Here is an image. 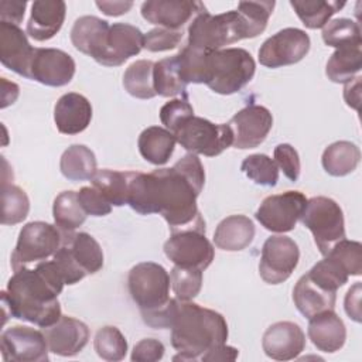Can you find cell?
<instances>
[{
	"label": "cell",
	"instance_id": "obj_43",
	"mask_svg": "<svg viewBox=\"0 0 362 362\" xmlns=\"http://www.w3.org/2000/svg\"><path fill=\"white\" fill-rule=\"evenodd\" d=\"M170 281L175 298L181 301H191L201 291L202 270L174 266L170 272Z\"/></svg>",
	"mask_w": 362,
	"mask_h": 362
},
{
	"label": "cell",
	"instance_id": "obj_6",
	"mask_svg": "<svg viewBox=\"0 0 362 362\" xmlns=\"http://www.w3.org/2000/svg\"><path fill=\"white\" fill-rule=\"evenodd\" d=\"M170 274L154 262L133 266L127 276V288L141 317L164 308L170 303Z\"/></svg>",
	"mask_w": 362,
	"mask_h": 362
},
{
	"label": "cell",
	"instance_id": "obj_21",
	"mask_svg": "<svg viewBox=\"0 0 362 362\" xmlns=\"http://www.w3.org/2000/svg\"><path fill=\"white\" fill-rule=\"evenodd\" d=\"M35 48L18 25L0 21V61L10 71L28 78Z\"/></svg>",
	"mask_w": 362,
	"mask_h": 362
},
{
	"label": "cell",
	"instance_id": "obj_34",
	"mask_svg": "<svg viewBox=\"0 0 362 362\" xmlns=\"http://www.w3.org/2000/svg\"><path fill=\"white\" fill-rule=\"evenodd\" d=\"M153 83L157 95L164 98H173L177 95L187 96V83L182 81L177 64L175 55L154 62Z\"/></svg>",
	"mask_w": 362,
	"mask_h": 362
},
{
	"label": "cell",
	"instance_id": "obj_52",
	"mask_svg": "<svg viewBox=\"0 0 362 362\" xmlns=\"http://www.w3.org/2000/svg\"><path fill=\"white\" fill-rule=\"evenodd\" d=\"M345 313L349 318L361 322V281H356L348 291L344 300Z\"/></svg>",
	"mask_w": 362,
	"mask_h": 362
},
{
	"label": "cell",
	"instance_id": "obj_46",
	"mask_svg": "<svg viewBox=\"0 0 362 362\" xmlns=\"http://www.w3.org/2000/svg\"><path fill=\"white\" fill-rule=\"evenodd\" d=\"M274 6V1H239L238 11L246 18L257 37L266 30Z\"/></svg>",
	"mask_w": 362,
	"mask_h": 362
},
{
	"label": "cell",
	"instance_id": "obj_26",
	"mask_svg": "<svg viewBox=\"0 0 362 362\" xmlns=\"http://www.w3.org/2000/svg\"><path fill=\"white\" fill-rule=\"evenodd\" d=\"M255 225L245 215H230L222 219L214 233L215 246L226 252L246 249L255 238Z\"/></svg>",
	"mask_w": 362,
	"mask_h": 362
},
{
	"label": "cell",
	"instance_id": "obj_12",
	"mask_svg": "<svg viewBox=\"0 0 362 362\" xmlns=\"http://www.w3.org/2000/svg\"><path fill=\"white\" fill-rule=\"evenodd\" d=\"M310 37L304 30L287 27L269 37L259 49V62L266 68H281L300 62L310 51Z\"/></svg>",
	"mask_w": 362,
	"mask_h": 362
},
{
	"label": "cell",
	"instance_id": "obj_29",
	"mask_svg": "<svg viewBox=\"0 0 362 362\" xmlns=\"http://www.w3.org/2000/svg\"><path fill=\"white\" fill-rule=\"evenodd\" d=\"M175 143V136L160 126L144 129L137 140L141 157L154 165H164L171 158Z\"/></svg>",
	"mask_w": 362,
	"mask_h": 362
},
{
	"label": "cell",
	"instance_id": "obj_49",
	"mask_svg": "<svg viewBox=\"0 0 362 362\" xmlns=\"http://www.w3.org/2000/svg\"><path fill=\"white\" fill-rule=\"evenodd\" d=\"M78 199L88 215L105 216L112 211V205L95 187H82L78 191Z\"/></svg>",
	"mask_w": 362,
	"mask_h": 362
},
{
	"label": "cell",
	"instance_id": "obj_19",
	"mask_svg": "<svg viewBox=\"0 0 362 362\" xmlns=\"http://www.w3.org/2000/svg\"><path fill=\"white\" fill-rule=\"evenodd\" d=\"M42 334L49 352L59 356H75L86 346L89 339L88 325L68 315H61L55 324L42 328Z\"/></svg>",
	"mask_w": 362,
	"mask_h": 362
},
{
	"label": "cell",
	"instance_id": "obj_31",
	"mask_svg": "<svg viewBox=\"0 0 362 362\" xmlns=\"http://www.w3.org/2000/svg\"><path fill=\"white\" fill-rule=\"evenodd\" d=\"M59 170L69 181L90 180L98 171L95 153L83 144H72L62 153Z\"/></svg>",
	"mask_w": 362,
	"mask_h": 362
},
{
	"label": "cell",
	"instance_id": "obj_55",
	"mask_svg": "<svg viewBox=\"0 0 362 362\" xmlns=\"http://www.w3.org/2000/svg\"><path fill=\"white\" fill-rule=\"evenodd\" d=\"M96 7L106 16L117 17L126 14L133 7V1H96Z\"/></svg>",
	"mask_w": 362,
	"mask_h": 362
},
{
	"label": "cell",
	"instance_id": "obj_25",
	"mask_svg": "<svg viewBox=\"0 0 362 362\" xmlns=\"http://www.w3.org/2000/svg\"><path fill=\"white\" fill-rule=\"evenodd\" d=\"M109 23L96 16H82L75 20L71 30L72 45L82 54L96 59L105 45Z\"/></svg>",
	"mask_w": 362,
	"mask_h": 362
},
{
	"label": "cell",
	"instance_id": "obj_27",
	"mask_svg": "<svg viewBox=\"0 0 362 362\" xmlns=\"http://www.w3.org/2000/svg\"><path fill=\"white\" fill-rule=\"evenodd\" d=\"M293 301L300 314L305 318H311L325 310H334L337 293L321 288L308 274H303L293 288Z\"/></svg>",
	"mask_w": 362,
	"mask_h": 362
},
{
	"label": "cell",
	"instance_id": "obj_15",
	"mask_svg": "<svg viewBox=\"0 0 362 362\" xmlns=\"http://www.w3.org/2000/svg\"><path fill=\"white\" fill-rule=\"evenodd\" d=\"M75 71V61L68 52L58 48H35L28 79L45 86L59 88L72 81Z\"/></svg>",
	"mask_w": 362,
	"mask_h": 362
},
{
	"label": "cell",
	"instance_id": "obj_40",
	"mask_svg": "<svg viewBox=\"0 0 362 362\" xmlns=\"http://www.w3.org/2000/svg\"><path fill=\"white\" fill-rule=\"evenodd\" d=\"M322 41L334 48L362 45L359 24L345 17L331 20L322 28Z\"/></svg>",
	"mask_w": 362,
	"mask_h": 362
},
{
	"label": "cell",
	"instance_id": "obj_37",
	"mask_svg": "<svg viewBox=\"0 0 362 362\" xmlns=\"http://www.w3.org/2000/svg\"><path fill=\"white\" fill-rule=\"evenodd\" d=\"M92 187H95L110 205L122 206L127 204V173L115 170H98L90 178Z\"/></svg>",
	"mask_w": 362,
	"mask_h": 362
},
{
	"label": "cell",
	"instance_id": "obj_53",
	"mask_svg": "<svg viewBox=\"0 0 362 362\" xmlns=\"http://www.w3.org/2000/svg\"><path fill=\"white\" fill-rule=\"evenodd\" d=\"M239 355V351L226 344L218 345L209 351H206L199 359L204 362H216V361H235Z\"/></svg>",
	"mask_w": 362,
	"mask_h": 362
},
{
	"label": "cell",
	"instance_id": "obj_33",
	"mask_svg": "<svg viewBox=\"0 0 362 362\" xmlns=\"http://www.w3.org/2000/svg\"><path fill=\"white\" fill-rule=\"evenodd\" d=\"M290 6L294 8L301 23L311 30L324 28L329 18L338 13L345 1H325V0H291Z\"/></svg>",
	"mask_w": 362,
	"mask_h": 362
},
{
	"label": "cell",
	"instance_id": "obj_17",
	"mask_svg": "<svg viewBox=\"0 0 362 362\" xmlns=\"http://www.w3.org/2000/svg\"><path fill=\"white\" fill-rule=\"evenodd\" d=\"M144 47V34L127 23L110 25L105 45L95 59L103 66H120L130 57L137 55Z\"/></svg>",
	"mask_w": 362,
	"mask_h": 362
},
{
	"label": "cell",
	"instance_id": "obj_4",
	"mask_svg": "<svg viewBox=\"0 0 362 362\" xmlns=\"http://www.w3.org/2000/svg\"><path fill=\"white\" fill-rule=\"evenodd\" d=\"M252 27L238 10L212 16L206 8L198 13L188 27L187 45L204 51H218L222 47L245 38H255Z\"/></svg>",
	"mask_w": 362,
	"mask_h": 362
},
{
	"label": "cell",
	"instance_id": "obj_10",
	"mask_svg": "<svg viewBox=\"0 0 362 362\" xmlns=\"http://www.w3.org/2000/svg\"><path fill=\"white\" fill-rule=\"evenodd\" d=\"M164 253L175 266L202 272L215 257V249L205 236V226H189L171 232L164 243Z\"/></svg>",
	"mask_w": 362,
	"mask_h": 362
},
{
	"label": "cell",
	"instance_id": "obj_11",
	"mask_svg": "<svg viewBox=\"0 0 362 362\" xmlns=\"http://www.w3.org/2000/svg\"><path fill=\"white\" fill-rule=\"evenodd\" d=\"M307 201V197L300 191L269 195L262 201L255 218L264 229L286 233L296 228L305 209Z\"/></svg>",
	"mask_w": 362,
	"mask_h": 362
},
{
	"label": "cell",
	"instance_id": "obj_23",
	"mask_svg": "<svg viewBox=\"0 0 362 362\" xmlns=\"http://www.w3.org/2000/svg\"><path fill=\"white\" fill-rule=\"evenodd\" d=\"M66 4L62 0H37L31 4V14L25 33L35 41L51 40L62 27Z\"/></svg>",
	"mask_w": 362,
	"mask_h": 362
},
{
	"label": "cell",
	"instance_id": "obj_8",
	"mask_svg": "<svg viewBox=\"0 0 362 362\" xmlns=\"http://www.w3.org/2000/svg\"><path fill=\"white\" fill-rule=\"evenodd\" d=\"M300 221L313 233L314 242L324 256L337 242L346 238L344 212L339 204L328 197L308 199Z\"/></svg>",
	"mask_w": 362,
	"mask_h": 362
},
{
	"label": "cell",
	"instance_id": "obj_45",
	"mask_svg": "<svg viewBox=\"0 0 362 362\" xmlns=\"http://www.w3.org/2000/svg\"><path fill=\"white\" fill-rule=\"evenodd\" d=\"M194 116V109L188 98H177L164 103L160 109V120L173 134Z\"/></svg>",
	"mask_w": 362,
	"mask_h": 362
},
{
	"label": "cell",
	"instance_id": "obj_1",
	"mask_svg": "<svg viewBox=\"0 0 362 362\" xmlns=\"http://www.w3.org/2000/svg\"><path fill=\"white\" fill-rule=\"evenodd\" d=\"M127 205L141 215L160 214L171 232L205 226L197 198L205 184V170L197 154H185L173 167L150 174L127 171Z\"/></svg>",
	"mask_w": 362,
	"mask_h": 362
},
{
	"label": "cell",
	"instance_id": "obj_36",
	"mask_svg": "<svg viewBox=\"0 0 362 362\" xmlns=\"http://www.w3.org/2000/svg\"><path fill=\"white\" fill-rule=\"evenodd\" d=\"M154 62L139 59L129 65L123 75V86L129 95L137 99H151L157 96L153 83Z\"/></svg>",
	"mask_w": 362,
	"mask_h": 362
},
{
	"label": "cell",
	"instance_id": "obj_44",
	"mask_svg": "<svg viewBox=\"0 0 362 362\" xmlns=\"http://www.w3.org/2000/svg\"><path fill=\"white\" fill-rule=\"evenodd\" d=\"M337 259L349 276H359L362 273V245L346 238L337 242L327 253Z\"/></svg>",
	"mask_w": 362,
	"mask_h": 362
},
{
	"label": "cell",
	"instance_id": "obj_3",
	"mask_svg": "<svg viewBox=\"0 0 362 362\" xmlns=\"http://www.w3.org/2000/svg\"><path fill=\"white\" fill-rule=\"evenodd\" d=\"M168 329H171V345L178 351L174 361H197L228 339V324L222 314L178 298Z\"/></svg>",
	"mask_w": 362,
	"mask_h": 362
},
{
	"label": "cell",
	"instance_id": "obj_20",
	"mask_svg": "<svg viewBox=\"0 0 362 362\" xmlns=\"http://www.w3.org/2000/svg\"><path fill=\"white\" fill-rule=\"evenodd\" d=\"M262 346L269 358L274 361H290L304 351L305 335L298 324L279 321L264 331Z\"/></svg>",
	"mask_w": 362,
	"mask_h": 362
},
{
	"label": "cell",
	"instance_id": "obj_39",
	"mask_svg": "<svg viewBox=\"0 0 362 362\" xmlns=\"http://www.w3.org/2000/svg\"><path fill=\"white\" fill-rule=\"evenodd\" d=\"M1 223L17 225L23 222L30 211V199L24 189L13 184H1Z\"/></svg>",
	"mask_w": 362,
	"mask_h": 362
},
{
	"label": "cell",
	"instance_id": "obj_18",
	"mask_svg": "<svg viewBox=\"0 0 362 362\" xmlns=\"http://www.w3.org/2000/svg\"><path fill=\"white\" fill-rule=\"evenodd\" d=\"M204 3L189 0H148L141 4V16L150 23L168 30H180L192 17L201 13Z\"/></svg>",
	"mask_w": 362,
	"mask_h": 362
},
{
	"label": "cell",
	"instance_id": "obj_14",
	"mask_svg": "<svg viewBox=\"0 0 362 362\" xmlns=\"http://www.w3.org/2000/svg\"><path fill=\"white\" fill-rule=\"evenodd\" d=\"M0 351L7 362H47L49 349L42 331L14 325L3 331Z\"/></svg>",
	"mask_w": 362,
	"mask_h": 362
},
{
	"label": "cell",
	"instance_id": "obj_38",
	"mask_svg": "<svg viewBox=\"0 0 362 362\" xmlns=\"http://www.w3.org/2000/svg\"><path fill=\"white\" fill-rule=\"evenodd\" d=\"M307 274L321 288L332 293H337V290L349 279L344 266L329 255H325L322 260L315 263Z\"/></svg>",
	"mask_w": 362,
	"mask_h": 362
},
{
	"label": "cell",
	"instance_id": "obj_2",
	"mask_svg": "<svg viewBox=\"0 0 362 362\" xmlns=\"http://www.w3.org/2000/svg\"><path fill=\"white\" fill-rule=\"evenodd\" d=\"M64 286L66 284L52 257L34 267L17 269L7 283V290L1 291L3 310L8 311L10 317L40 328L49 327L62 315L58 294Z\"/></svg>",
	"mask_w": 362,
	"mask_h": 362
},
{
	"label": "cell",
	"instance_id": "obj_16",
	"mask_svg": "<svg viewBox=\"0 0 362 362\" xmlns=\"http://www.w3.org/2000/svg\"><path fill=\"white\" fill-rule=\"evenodd\" d=\"M233 132L236 148L246 150L260 146L273 126L270 110L260 105H249L232 116L228 123Z\"/></svg>",
	"mask_w": 362,
	"mask_h": 362
},
{
	"label": "cell",
	"instance_id": "obj_32",
	"mask_svg": "<svg viewBox=\"0 0 362 362\" xmlns=\"http://www.w3.org/2000/svg\"><path fill=\"white\" fill-rule=\"evenodd\" d=\"M362 45H349L337 48L329 57L325 75L335 83H346L359 74L362 68Z\"/></svg>",
	"mask_w": 362,
	"mask_h": 362
},
{
	"label": "cell",
	"instance_id": "obj_24",
	"mask_svg": "<svg viewBox=\"0 0 362 362\" xmlns=\"http://www.w3.org/2000/svg\"><path fill=\"white\" fill-rule=\"evenodd\" d=\"M308 320V338L318 351L334 354L344 346L346 328L334 310H325Z\"/></svg>",
	"mask_w": 362,
	"mask_h": 362
},
{
	"label": "cell",
	"instance_id": "obj_48",
	"mask_svg": "<svg viewBox=\"0 0 362 362\" xmlns=\"http://www.w3.org/2000/svg\"><path fill=\"white\" fill-rule=\"evenodd\" d=\"M273 154H274V163L277 164L279 170H281L283 174L291 182H296L301 171V164H300V157L297 150L287 143H281L274 147Z\"/></svg>",
	"mask_w": 362,
	"mask_h": 362
},
{
	"label": "cell",
	"instance_id": "obj_41",
	"mask_svg": "<svg viewBox=\"0 0 362 362\" xmlns=\"http://www.w3.org/2000/svg\"><path fill=\"white\" fill-rule=\"evenodd\" d=\"M93 348L99 358L116 362L124 359L127 354V341L119 328L106 325L98 329L93 339Z\"/></svg>",
	"mask_w": 362,
	"mask_h": 362
},
{
	"label": "cell",
	"instance_id": "obj_35",
	"mask_svg": "<svg viewBox=\"0 0 362 362\" xmlns=\"http://www.w3.org/2000/svg\"><path fill=\"white\" fill-rule=\"evenodd\" d=\"M86 212L83 211L79 199L78 192L75 191H62L54 199L52 205V216L55 225L65 230L74 232L86 221Z\"/></svg>",
	"mask_w": 362,
	"mask_h": 362
},
{
	"label": "cell",
	"instance_id": "obj_54",
	"mask_svg": "<svg viewBox=\"0 0 362 362\" xmlns=\"http://www.w3.org/2000/svg\"><path fill=\"white\" fill-rule=\"evenodd\" d=\"M361 76H355L352 81L345 83L344 88V99L346 105L359 112L361 106Z\"/></svg>",
	"mask_w": 362,
	"mask_h": 362
},
{
	"label": "cell",
	"instance_id": "obj_51",
	"mask_svg": "<svg viewBox=\"0 0 362 362\" xmlns=\"http://www.w3.org/2000/svg\"><path fill=\"white\" fill-rule=\"evenodd\" d=\"M27 1H10L3 0L0 3V20L8 24L18 25L24 18Z\"/></svg>",
	"mask_w": 362,
	"mask_h": 362
},
{
	"label": "cell",
	"instance_id": "obj_47",
	"mask_svg": "<svg viewBox=\"0 0 362 362\" xmlns=\"http://www.w3.org/2000/svg\"><path fill=\"white\" fill-rule=\"evenodd\" d=\"M182 40L181 30H168L163 27H157L144 34V47L150 52H161L170 51L180 45Z\"/></svg>",
	"mask_w": 362,
	"mask_h": 362
},
{
	"label": "cell",
	"instance_id": "obj_9",
	"mask_svg": "<svg viewBox=\"0 0 362 362\" xmlns=\"http://www.w3.org/2000/svg\"><path fill=\"white\" fill-rule=\"evenodd\" d=\"M177 143L191 154L215 157L233 144V132L228 123L216 124L192 116L175 133Z\"/></svg>",
	"mask_w": 362,
	"mask_h": 362
},
{
	"label": "cell",
	"instance_id": "obj_28",
	"mask_svg": "<svg viewBox=\"0 0 362 362\" xmlns=\"http://www.w3.org/2000/svg\"><path fill=\"white\" fill-rule=\"evenodd\" d=\"M65 243L79 269L88 276L103 267V250L98 240L86 232H68Z\"/></svg>",
	"mask_w": 362,
	"mask_h": 362
},
{
	"label": "cell",
	"instance_id": "obj_50",
	"mask_svg": "<svg viewBox=\"0 0 362 362\" xmlns=\"http://www.w3.org/2000/svg\"><path fill=\"white\" fill-rule=\"evenodd\" d=\"M164 351L165 348L158 339L144 338L134 345L130 358L133 362H156L163 359Z\"/></svg>",
	"mask_w": 362,
	"mask_h": 362
},
{
	"label": "cell",
	"instance_id": "obj_13",
	"mask_svg": "<svg viewBox=\"0 0 362 362\" xmlns=\"http://www.w3.org/2000/svg\"><path fill=\"white\" fill-rule=\"evenodd\" d=\"M298 260L300 250L291 238L284 235L270 236L262 247L259 274L267 284H280L291 276Z\"/></svg>",
	"mask_w": 362,
	"mask_h": 362
},
{
	"label": "cell",
	"instance_id": "obj_5",
	"mask_svg": "<svg viewBox=\"0 0 362 362\" xmlns=\"http://www.w3.org/2000/svg\"><path fill=\"white\" fill-rule=\"evenodd\" d=\"M256 64L243 48H225L206 52L204 83L219 95L242 90L255 76Z\"/></svg>",
	"mask_w": 362,
	"mask_h": 362
},
{
	"label": "cell",
	"instance_id": "obj_22",
	"mask_svg": "<svg viewBox=\"0 0 362 362\" xmlns=\"http://www.w3.org/2000/svg\"><path fill=\"white\" fill-rule=\"evenodd\" d=\"M92 120V105L81 93L68 92L62 95L54 107V122L59 133L78 134L83 132Z\"/></svg>",
	"mask_w": 362,
	"mask_h": 362
},
{
	"label": "cell",
	"instance_id": "obj_42",
	"mask_svg": "<svg viewBox=\"0 0 362 362\" xmlns=\"http://www.w3.org/2000/svg\"><path fill=\"white\" fill-rule=\"evenodd\" d=\"M242 173L257 185L274 187L279 181V167L266 154L247 156L240 164Z\"/></svg>",
	"mask_w": 362,
	"mask_h": 362
},
{
	"label": "cell",
	"instance_id": "obj_30",
	"mask_svg": "<svg viewBox=\"0 0 362 362\" xmlns=\"http://www.w3.org/2000/svg\"><path fill=\"white\" fill-rule=\"evenodd\" d=\"M361 161L359 147L351 141L341 140L329 144L321 157L325 173L332 177H345L354 173Z\"/></svg>",
	"mask_w": 362,
	"mask_h": 362
},
{
	"label": "cell",
	"instance_id": "obj_7",
	"mask_svg": "<svg viewBox=\"0 0 362 362\" xmlns=\"http://www.w3.org/2000/svg\"><path fill=\"white\" fill-rule=\"evenodd\" d=\"M65 235L66 232L57 225L42 221L25 223L18 233L16 247L11 253L10 264L13 270L51 259L62 246Z\"/></svg>",
	"mask_w": 362,
	"mask_h": 362
},
{
	"label": "cell",
	"instance_id": "obj_56",
	"mask_svg": "<svg viewBox=\"0 0 362 362\" xmlns=\"http://www.w3.org/2000/svg\"><path fill=\"white\" fill-rule=\"evenodd\" d=\"M1 103L8 98L7 95H10V100H11V105L16 102V99L18 98V86L14 83V82H11L10 83V89H7L8 86H7V82H6V79L4 78H1Z\"/></svg>",
	"mask_w": 362,
	"mask_h": 362
}]
</instances>
